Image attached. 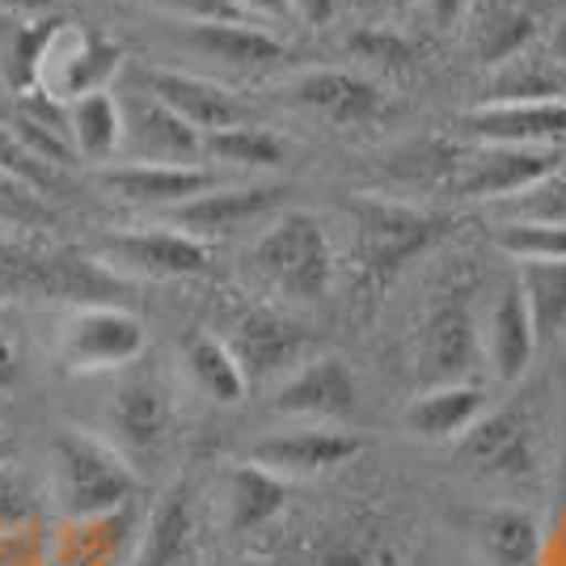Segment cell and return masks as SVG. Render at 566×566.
Wrapping results in <instances>:
<instances>
[{
	"mask_svg": "<svg viewBox=\"0 0 566 566\" xmlns=\"http://www.w3.org/2000/svg\"><path fill=\"white\" fill-rule=\"evenodd\" d=\"M537 355V331H533V317H528V305L520 296V283H503L491 301V313H486V326H482V359L491 364L503 385H516L528 364Z\"/></svg>",
	"mask_w": 566,
	"mask_h": 566,
	"instance_id": "21",
	"label": "cell"
},
{
	"mask_svg": "<svg viewBox=\"0 0 566 566\" xmlns=\"http://www.w3.org/2000/svg\"><path fill=\"white\" fill-rule=\"evenodd\" d=\"M140 90L153 94L157 102H166L174 115L182 118L187 127H195L199 136H212L224 127L245 123V102L233 97L224 85L190 76V72H169V69H148L140 72Z\"/></svg>",
	"mask_w": 566,
	"mask_h": 566,
	"instance_id": "17",
	"label": "cell"
},
{
	"mask_svg": "<svg viewBox=\"0 0 566 566\" xmlns=\"http://www.w3.org/2000/svg\"><path fill=\"white\" fill-rule=\"evenodd\" d=\"M352 259L355 275L368 292H385L415 259H423L431 245L449 233V216L423 212L394 199H352Z\"/></svg>",
	"mask_w": 566,
	"mask_h": 566,
	"instance_id": "2",
	"label": "cell"
},
{
	"mask_svg": "<svg viewBox=\"0 0 566 566\" xmlns=\"http://www.w3.org/2000/svg\"><path fill=\"white\" fill-rule=\"evenodd\" d=\"M233 9L241 18H283V13H292L287 0H233Z\"/></svg>",
	"mask_w": 566,
	"mask_h": 566,
	"instance_id": "45",
	"label": "cell"
},
{
	"mask_svg": "<svg viewBox=\"0 0 566 566\" xmlns=\"http://www.w3.org/2000/svg\"><path fill=\"white\" fill-rule=\"evenodd\" d=\"M118 64H123V48H118L115 39H102V34H90L81 25L64 22V30L55 34V43L48 51L39 90L69 106L76 97L106 90L111 76L118 72Z\"/></svg>",
	"mask_w": 566,
	"mask_h": 566,
	"instance_id": "12",
	"label": "cell"
},
{
	"mask_svg": "<svg viewBox=\"0 0 566 566\" xmlns=\"http://www.w3.org/2000/svg\"><path fill=\"white\" fill-rule=\"evenodd\" d=\"M537 43V22L528 13H520L512 4H486L473 22V55L495 69L503 60H512L516 51Z\"/></svg>",
	"mask_w": 566,
	"mask_h": 566,
	"instance_id": "33",
	"label": "cell"
},
{
	"mask_svg": "<svg viewBox=\"0 0 566 566\" xmlns=\"http://www.w3.org/2000/svg\"><path fill=\"white\" fill-rule=\"evenodd\" d=\"M308 25H326L338 13V0H287Z\"/></svg>",
	"mask_w": 566,
	"mask_h": 566,
	"instance_id": "44",
	"label": "cell"
},
{
	"mask_svg": "<svg viewBox=\"0 0 566 566\" xmlns=\"http://www.w3.org/2000/svg\"><path fill=\"white\" fill-rule=\"evenodd\" d=\"M136 486L140 478L132 461L111 440L81 427H64L51 436V499L64 520H94L132 507Z\"/></svg>",
	"mask_w": 566,
	"mask_h": 566,
	"instance_id": "1",
	"label": "cell"
},
{
	"mask_svg": "<svg viewBox=\"0 0 566 566\" xmlns=\"http://www.w3.org/2000/svg\"><path fill=\"white\" fill-rule=\"evenodd\" d=\"M516 212L524 220H554V224H566V178L563 174H549L542 187L524 190L512 199Z\"/></svg>",
	"mask_w": 566,
	"mask_h": 566,
	"instance_id": "39",
	"label": "cell"
},
{
	"mask_svg": "<svg viewBox=\"0 0 566 566\" xmlns=\"http://www.w3.org/2000/svg\"><path fill=\"white\" fill-rule=\"evenodd\" d=\"M60 30H64L60 18H30V22H18L9 34H4L0 72H4V81H9L13 94H34V90H39V76H43V64H48V51Z\"/></svg>",
	"mask_w": 566,
	"mask_h": 566,
	"instance_id": "30",
	"label": "cell"
},
{
	"mask_svg": "<svg viewBox=\"0 0 566 566\" xmlns=\"http://www.w3.org/2000/svg\"><path fill=\"white\" fill-rule=\"evenodd\" d=\"M157 9H166L174 18H187L195 22H245L233 9V0H153Z\"/></svg>",
	"mask_w": 566,
	"mask_h": 566,
	"instance_id": "41",
	"label": "cell"
},
{
	"mask_svg": "<svg viewBox=\"0 0 566 566\" xmlns=\"http://www.w3.org/2000/svg\"><path fill=\"white\" fill-rule=\"evenodd\" d=\"M203 153L224 161V166H241V169H275L283 161V140L262 132V127H250V123H237V127H224V132H212L203 136Z\"/></svg>",
	"mask_w": 566,
	"mask_h": 566,
	"instance_id": "34",
	"label": "cell"
},
{
	"mask_svg": "<svg viewBox=\"0 0 566 566\" xmlns=\"http://www.w3.org/2000/svg\"><path fill=\"white\" fill-rule=\"evenodd\" d=\"M254 271L287 301H322L334 283V245L308 212H280L254 241Z\"/></svg>",
	"mask_w": 566,
	"mask_h": 566,
	"instance_id": "4",
	"label": "cell"
},
{
	"mask_svg": "<svg viewBox=\"0 0 566 566\" xmlns=\"http://www.w3.org/2000/svg\"><path fill=\"white\" fill-rule=\"evenodd\" d=\"M132 528V507L94 520H69L60 542L48 549V566H127L136 554Z\"/></svg>",
	"mask_w": 566,
	"mask_h": 566,
	"instance_id": "23",
	"label": "cell"
},
{
	"mask_svg": "<svg viewBox=\"0 0 566 566\" xmlns=\"http://www.w3.org/2000/svg\"><path fill=\"white\" fill-rule=\"evenodd\" d=\"M237 566H254V563H237Z\"/></svg>",
	"mask_w": 566,
	"mask_h": 566,
	"instance_id": "52",
	"label": "cell"
},
{
	"mask_svg": "<svg viewBox=\"0 0 566 566\" xmlns=\"http://www.w3.org/2000/svg\"><path fill=\"white\" fill-rule=\"evenodd\" d=\"M347 51H355L359 60H368L373 69H385V72H406L415 64V48L401 39L398 30H389V25L355 30L352 39H347Z\"/></svg>",
	"mask_w": 566,
	"mask_h": 566,
	"instance_id": "36",
	"label": "cell"
},
{
	"mask_svg": "<svg viewBox=\"0 0 566 566\" xmlns=\"http://www.w3.org/2000/svg\"><path fill=\"white\" fill-rule=\"evenodd\" d=\"M13 457H18V440H13L9 423H0V465H13Z\"/></svg>",
	"mask_w": 566,
	"mask_h": 566,
	"instance_id": "49",
	"label": "cell"
},
{
	"mask_svg": "<svg viewBox=\"0 0 566 566\" xmlns=\"http://www.w3.org/2000/svg\"><path fill=\"white\" fill-rule=\"evenodd\" d=\"M292 102L334 127H373L389 115V97L368 76L343 69H317L292 81Z\"/></svg>",
	"mask_w": 566,
	"mask_h": 566,
	"instance_id": "16",
	"label": "cell"
},
{
	"mask_svg": "<svg viewBox=\"0 0 566 566\" xmlns=\"http://www.w3.org/2000/svg\"><path fill=\"white\" fill-rule=\"evenodd\" d=\"M0 220L22 224V229H43V224L55 220V212H51L43 190H34L30 182H22V178H13V174L0 169Z\"/></svg>",
	"mask_w": 566,
	"mask_h": 566,
	"instance_id": "37",
	"label": "cell"
},
{
	"mask_svg": "<svg viewBox=\"0 0 566 566\" xmlns=\"http://www.w3.org/2000/svg\"><path fill=\"white\" fill-rule=\"evenodd\" d=\"M482 364V326L473 317L465 292H449L423 313L419 322V352L415 373L427 385H461L473 380Z\"/></svg>",
	"mask_w": 566,
	"mask_h": 566,
	"instance_id": "5",
	"label": "cell"
},
{
	"mask_svg": "<svg viewBox=\"0 0 566 566\" xmlns=\"http://www.w3.org/2000/svg\"><path fill=\"white\" fill-rule=\"evenodd\" d=\"M364 452V440L355 431L343 427H292V431H275V436H262L259 444L250 449V461L262 470L287 478H317V473H331L338 465H347Z\"/></svg>",
	"mask_w": 566,
	"mask_h": 566,
	"instance_id": "13",
	"label": "cell"
},
{
	"mask_svg": "<svg viewBox=\"0 0 566 566\" xmlns=\"http://www.w3.org/2000/svg\"><path fill=\"white\" fill-rule=\"evenodd\" d=\"M127 283L111 266L76 250L13 245L0 241V296L9 301H55V305H111Z\"/></svg>",
	"mask_w": 566,
	"mask_h": 566,
	"instance_id": "3",
	"label": "cell"
},
{
	"mask_svg": "<svg viewBox=\"0 0 566 566\" xmlns=\"http://www.w3.org/2000/svg\"><path fill=\"white\" fill-rule=\"evenodd\" d=\"M187 542H190V486L178 482L153 507V516L144 524L136 554H132L127 566H174L187 554Z\"/></svg>",
	"mask_w": 566,
	"mask_h": 566,
	"instance_id": "27",
	"label": "cell"
},
{
	"mask_svg": "<svg viewBox=\"0 0 566 566\" xmlns=\"http://www.w3.org/2000/svg\"><path fill=\"white\" fill-rule=\"evenodd\" d=\"M549 51H554V60L566 69V18L558 22V30H554V39H549Z\"/></svg>",
	"mask_w": 566,
	"mask_h": 566,
	"instance_id": "50",
	"label": "cell"
},
{
	"mask_svg": "<svg viewBox=\"0 0 566 566\" xmlns=\"http://www.w3.org/2000/svg\"><path fill=\"white\" fill-rule=\"evenodd\" d=\"M118 153L140 166H195L203 157V136L187 127L182 118L169 111L166 102L136 90L132 97L118 102Z\"/></svg>",
	"mask_w": 566,
	"mask_h": 566,
	"instance_id": "9",
	"label": "cell"
},
{
	"mask_svg": "<svg viewBox=\"0 0 566 566\" xmlns=\"http://www.w3.org/2000/svg\"><path fill=\"white\" fill-rule=\"evenodd\" d=\"M144 352V322L118 305H81L60 331V359L69 373L127 368Z\"/></svg>",
	"mask_w": 566,
	"mask_h": 566,
	"instance_id": "6",
	"label": "cell"
},
{
	"mask_svg": "<svg viewBox=\"0 0 566 566\" xmlns=\"http://www.w3.org/2000/svg\"><path fill=\"white\" fill-rule=\"evenodd\" d=\"M373 4H385V9H389V13H394V9H410V4H415V0H373Z\"/></svg>",
	"mask_w": 566,
	"mask_h": 566,
	"instance_id": "51",
	"label": "cell"
},
{
	"mask_svg": "<svg viewBox=\"0 0 566 566\" xmlns=\"http://www.w3.org/2000/svg\"><path fill=\"white\" fill-rule=\"evenodd\" d=\"M558 174V157L549 148H516V144H482L452 169V190L461 199H516Z\"/></svg>",
	"mask_w": 566,
	"mask_h": 566,
	"instance_id": "11",
	"label": "cell"
},
{
	"mask_svg": "<svg viewBox=\"0 0 566 566\" xmlns=\"http://www.w3.org/2000/svg\"><path fill=\"white\" fill-rule=\"evenodd\" d=\"M486 72V102H566V69L549 48L533 43Z\"/></svg>",
	"mask_w": 566,
	"mask_h": 566,
	"instance_id": "25",
	"label": "cell"
},
{
	"mask_svg": "<svg viewBox=\"0 0 566 566\" xmlns=\"http://www.w3.org/2000/svg\"><path fill=\"white\" fill-rule=\"evenodd\" d=\"M486 415V389L478 380L461 385H427L406 406V431H415L427 444H457L478 419Z\"/></svg>",
	"mask_w": 566,
	"mask_h": 566,
	"instance_id": "22",
	"label": "cell"
},
{
	"mask_svg": "<svg viewBox=\"0 0 566 566\" xmlns=\"http://www.w3.org/2000/svg\"><path fill=\"white\" fill-rule=\"evenodd\" d=\"M0 566H39L34 549H30V524L0 533Z\"/></svg>",
	"mask_w": 566,
	"mask_h": 566,
	"instance_id": "42",
	"label": "cell"
},
{
	"mask_svg": "<svg viewBox=\"0 0 566 566\" xmlns=\"http://www.w3.org/2000/svg\"><path fill=\"white\" fill-rule=\"evenodd\" d=\"M111 444L127 452H157L174 423V401L157 377H127L111 398Z\"/></svg>",
	"mask_w": 566,
	"mask_h": 566,
	"instance_id": "19",
	"label": "cell"
},
{
	"mask_svg": "<svg viewBox=\"0 0 566 566\" xmlns=\"http://www.w3.org/2000/svg\"><path fill=\"white\" fill-rule=\"evenodd\" d=\"M224 347L233 352L245 385H254V380L296 373L313 352V334L301 322L275 313V308H245L229 326Z\"/></svg>",
	"mask_w": 566,
	"mask_h": 566,
	"instance_id": "8",
	"label": "cell"
},
{
	"mask_svg": "<svg viewBox=\"0 0 566 566\" xmlns=\"http://www.w3.org/2000/svg\"><path fill=\"white\" fill-rule=\"evenodd\" d=\"M355 406H359V385L338 355H308L296 373L283 377L271 398V410L283 419H305L322 427L352 419Z\"/></svg>",
	"mask_w": 566,
	"mask_h": 566,
	"instance_id": "10",
	"label": "cell"
},
{
	"mask_svg": "<svg viewBox=\"0 0 566 566\" xmlns=\"http://www.w3.org/2000/svg\"><path fill=\"white\" fill-rule=\"evenodd\" d=\"M55 0H0V9L4 13H13V18H22V22H30V18H43Z\"/></svg>",
	"mask_w": 566,
	"mask_h": 566,
	"instance_id": "47",
	"label": "cell"
},
{
	"mask_svg": "<svg viewBox=\"0 0 566 566\" xmlns=\"http://www.w3.org/2000/svg\"><path fill=\"white\" fill-rule=\"evenodd\" d=\"M0 169H4V174H13V178H22V182H30L34 190H43V195L60 182V178H55V169L43 166L34 153H25L22 140L9 132V123H0Z\"/></svg>",
	"mask_w": 566,
	"mask_h": 566,
	"instance_id": "38",
	"label": "cell"
},
{
	"mask_svg": "<svg viewBox=\"0 0 566 566\" xmlns=\"http://www.w3.org/2000/svg\"><path fill=\"white\" fill-rule=\"evenodd\" d=\"M457 444H461V461L482 478L533 482L542 473L537 427L524 410H495V415L486 410Z\"/></svg>",
	"mask_w": 566,
	"mask_h": 566,
	"instance_id": "7",
	"label": "cell"
},
{
	"mask_svg": "<svg viewBox=\"0 0 566 566\" xmlns=\"http://www.w3.org/2000/svg\"><path fill=\"white\" fill-rule=\"evenodd\" d=\"M287 503V482L280 473L262 470L254 461L237 465L224 486V516L233 533H254L266 520H275Z\"/></svg>",
	"mask_w": 566,
	"mask_h": 566,
	"instance_id": "26",
	"label": "cell"
},
{
	"mask_svg": "<svg viewBox=\"0 0 566 566\" xmlns=\"http://www.w3.org/2000/svg\"><path fill=\"white\" fill-rule=\"evenodd\" d=\"M118 97H111L106 90L85 94L69 102V140L72 153L85 161H111L118 153Z\"/></svg>",
	"mask_w": 566,
	"mask_h": 566,
	"instance_id": "31",
	"label": "cell"
},
{
	"mask_svg": "<svg viewBox=\"0 0 566 566\" xmlns=\"http://www.w3.org/2000/svg\"><path fill=\"white\" fill-rule=\"evenodd\" d=\"M102 187L115 199L132 208H182L195 195L220 187L212 169L203 166H140V161H123V166L102 169Z\"/></svg>",
	"mask_w": 566,
	"mask_h": 566,
	"instance_id": "20",
	"label": "cell"
},
{
	"mask_svg": "<svg viewBox=\"0 0 566 566\" xmlns=\"http://www.w3.org/2000/svg\"><path fill=\"white\" fill-rule=\"evenodd\" d=\"M187 48L199 51L203 60L224 64V69H271L283 60V43L266 30L250 22H195L187 25Z\"/></svg>",
	"mask_w": 566,
	"mask_h": 566,
	"instance_id": "24",
	"label": "cell"
},
{
	"mask_svg": "<svg viewBox=\"0 0 566 566\" xmlns=\"http://www.w3.org/2000/svg\"><path fill=\"white\" fill-rule=\"evenodd\" d=\"M495 245L512 262L528 266V262H563L566 259V224L554 220H507L495 229Z\"/></svg>",
	"mask_w": 566,
	"mask_h": 566,
	"instance_id": "35",
	"label": "cell"
},
{
	"mask_svg": "<svg viewBox=\"0 0 566 566\" xmlns=\"http://www.w3.org/2000/svg\"><path fill=\"white\" fill-rule=\"evenodd\" d=\"M22 524H34V495L13 465H0V533Z\"/></svg>",
	"mask_w": 566,
	"mask_h": 566,
	"instance_id": "40",
	"label": "cell"
},
{
	"mask_svg": "<svg viewBox=\"0 0 566 566\" xmlns=\"http://www.w3.org/2000/svg\"><path fill=\"white\" fill-rule=\"evenodd\" d=\"M431 4V22L440 25V30H449L465 18V9H470V0H427Z\"/></svg>",
	"mask_w": 566,
	"mask_h": 566,
	"instance_id": "46",
	"label": "cell"
},
{
	"mask_svg": "<svg viewBox=\"0 0 566 566\" xmlns=\"http://www.w3.org/2000/svg\"><path fill=\"white\" fill-rule=\"evenodd\" d=\"M182 368L195 380V389L203 398H212L216 406H233L245 398V377L237 368L233 352L224 347V338H216V334H190L182 343Z\"/></svg>",
	"mask_w": 566,
	"mask_h": 566,
	"instance_id": "29",
	"label": "cell"
},
{
	"mask_svg": "<svg viewBox=\"0 0 566 566\" xmlns=\"http://www.w3.org/2000/svg\"><path fill=\"white\" fill-rule=\"evenodd\" d=\"M520 296L528 305L537 343L566 331V259L563 262H528L520 266Z\"/></svg>",
	"mask_w": 566,
	"mask_h": 566,
	"instance_id": "32",
	"label": "cell"
},
{
	"mask_svg": "<svg viewBox=\"0 0 566 566\" xmlns=\"http://www.w3.org/2000/svg\"><path fill=\"white\" fill-rule=\"evenodd\" d=\"M482 554L491 566H542V524L524 507H495L482 520Z\"/></svg>",
	"mask_w": 566,
	"mask_h": 566,
	"instance_id": "28",
	"label": "cell"
},
{
	"mask_svg": "<svg viewBox=\"0 0 566 566\" xmlns=\"http://www.w3.org/2000/svg\"><path fill=\"white\" fill-rule=\"evenodd\" d=\"M317 566H377L373 563V554L364 549V545H326L322 549V558H317Z\"/></svg>",
	"mask_w": 566,
	"mask_h": 566,
	"instance_id": "43",
	"label": "cell"
},
{
	"mask_svg": "<svg viewBox=\"0 0 566 566\" xmlns=\"http://www.w3.org/2000/svg\"><path fill=\"white\" fill-rule=\"evenodd\" d=\"M287 190L275 182H245V187H212L203 195H195L190 203L174 208L169 220L174 229L199 241H216V237H233L250 224H259L266 216L280 212Z\"/></svg>",
	"mask_w": 566,
	"mask_h": 566,
	"instance_id": "14",
	"label": "cell"
},
{
	"mask_svg": "<svg viewBox=\"0 0 566 566\" xmlns=\"http://www.w3.org/2000/svg\"><path fill=\"white\" fill-rule=\"evenodd\" d=\"M111 271L123 266L144 280H190L212 266V245L178 229H144V233H115L106 241Z\"/></svg>",
	"mask_w": 566,
	"mask_h": 566,
	"instance_id": "15",
	"label": "cell"
},
{
	"mask_svg": "<svg viewBox=\"0 0 566 566\" xmlns=\"http://www.w3.org/2000/svg\"><path fill=\"white\" fill-rule=\"evenodd\" d=\"M13 380H18V355H13V347H9L4 334H0V394L13 389Z\"/></svg>",
	"mask_w": 566,
	"mask_h": 566,
	"instance_id": "48",
	"label": "cell"
},
{
	"mask_svg": "<svg viewBox=\"0 0 566 566\" xmlns=\"http://www.w3.org/2000/svg\"><path fill=\"white\" fill-rule=\"evenodd\" d=\"M461 127L482 144L542 148L566 136V102H482L461 118Z\"/></svg>",
	"mask_w": 566,
	"mask_h": 566,
	"instance_id": "18",
	"label": "cell"
}]
</instances>
